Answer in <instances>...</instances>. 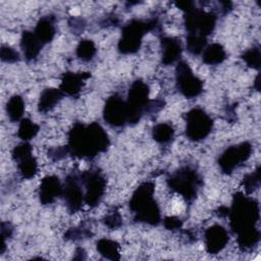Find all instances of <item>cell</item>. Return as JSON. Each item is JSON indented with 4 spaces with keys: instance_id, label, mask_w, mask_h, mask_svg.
Segmentation results:
<instances>
[{
    "instance_id": "4",
    "label": "cell",
    "mask_w": 261,
    "mask_h": 261,
    "mask_svg": "<svg viewBox=\"0 0 261 261\" xmlns=\"http://www.w3.org/2000/svg\"><path fill=\"white\" fill-rule=\"evenodd\" d=\"M157 27L158 22L156 19L130 20L122 29L121 38L118 43V50L123 54L137 52L141 46L144 35L147 32L155 30Z\"/></svg>"
},
{
    "instance_id": "17",
    "label": "cell",
    "mask_w": 261,
    "mask_h": 261,
    "mask_svg": "<svg viewBox=\"0 0 261 261\" xmlns=\"http://www.w3.org/2000/svg\"><path fill=\"white\" fill-rule=\"evenodd\" d=\"M89 72H65L60 84V91L68 96H77L81 92L85 81L89 79Z\"/></svg>"
},
{
    "instance_id": "33",
    "label": "cell",
    "mask_w": 261,
    "mask_h": 261,
    "mask_svg": "<svg viewBox=\"0 0 261 261\" xmlns=\"http://www.w3.org/2000/svg\"><path fill=\"white\" fill-rule=\"evenodd\" d=\"M91 236V231L89 228H86V227H72L70 229H68L66 231V233L64 234L65 239H68V240H77V239H81L83 237H90Z\"/></svg>"
},
{
    "instance_id": "18",
    "label": "cell",
    "mask_w": 261,
    "mask_h": 261,
    "mask_svg": "<svg viewBox=\"0 0 261 261\" xmlns=\"http://www.w3.org/2000/svg\"><path fill=\"white\" fill-rule=\"evenodd\" d=\"M162 48V62L165 65L174 63L181 54L180 41L173 37H163L161 39Z\"/></svg>"
},
{
    "instance_id": "26",
    "label": "cell",
    "mask_w": 261,
    "mask_h": 261,
    "mask_svg": "<svg viewBox=\"0 0 261 261\" xmlns=\"http://www.w3.org/2000/svg\"><path fill=\"white\" fill-rule=\"evenodd\" d=\"M39 132V125L34 123L29 118H22L18 127L17 136L24 142L32 140Z\"/></svg>"
},
{
    "instance_id": "32",
    "label": "cell",
    "mask_w": 261,
    "mask_h": 261,
    "mask_svg": "<svg viewBox=\"0 0 261 261\" xmlns=\"http://www.w3.org/2000/svg\"><path fill=\"white\" fill-rule=\"evenodd\" d=\"M1 59L2 61L4 62H9V63H12V62H16L19 60V55L18 53L11 47L9 46H2L1 47Z\"/></svg>"
},
{
    "instance_id": "5",
    "label": "cell",
    "mask_w": 261,
    "mask_h": 261,
    "mask_svg": "<svg viewBox=\"0 0 261 261\" xmlns=\"http://www.w3.org/2000/svg\"><path fill=\"white\" fill-rule=\"evenodd\" d=\"M169 188L184 197L187 201H193L202 186L199 173L190 166H184L174 171L168 178Z\"/></svg>"
},
{
    "instance_id": "24",
    "label": "cell",
    "mask_w": 261,
    "mask_h": 261,
    "mask_svg": "<svg viewBox=\"0 0 261 261\" xmlns=\"http://www.w3.org/2000/svg\"><path fill=\"white\" fill-rule=\"evenodd\" d=\"M6 112L11 121H18L21 119L24 112V102L22 98L18 95L12 96L7 102Z\"/></svg>"
},
{
    "instance_id": "21",
    "label": "cell",
    "mask_w": 261,
    "mask_h": 261,
    "mask_svg": "<svg viewBox=\"0 0 261 261\" xmlns=\"http://www.w3.org/2000/svg\"><path fill=\"white\" fill-rule=\"evenodd\" d=\"M63 93L60 91V89H54V88H47L45 89L39 100L38 109L40 112H47L51 110L63 97Z\"/></svg>"
},
{
    "instance_id": "20",
    "label": "cell",
    "mask_w": 261,
    "mask_h": 261,
    "mask_svg": "<svg viewBox=\"0 0 261 261\" xmlns=\"http://www.w3.org/2000/svg\"><path fill=\"white\" fill-rule=\"evenodd\" d=\"M34 34L43 45L51 42L55 35L54 18L49 15L42 17L38 21Z\"/></svg>"
},
{
    "instance_id": "2",
    "label": "cell",
    "mask_w": 261,
    "mask_h": 261,
    "mask_svg": "<svg viewBox=\"0 0 261 261\" xmlns=\"http://www.w3.org/2000/svg\"><path fill=\"white\" fill-rule=\"evenodd\" d=\"M155 185L146 181L140 185L134 192L129 209L135 213V220L150 225H157L161 221V214L158 204L154 199Z\"/></svg>"
},
{
    "instance_id": "35",
    "label": "cell",
    "mask_w": 261,
    "mask_h": 261,
    "mask_svg": "<svg viewBox=\"0 0 261 261\" xmlns=\"http://www.w3.org/2000/svg\"><path fill=\"white\" fill-rule=\"evenodd\" d=\"M66 154H69L68 148L67 146L63 147V148H55V149H50L48 152L49 157L53 158L54 160H58L63 158L64 156H66Z\"/></svg>"
},
{
    "instance_id": "8",
    "label": "cell",
    "mask_w": 261,
    "mask_h": 261,
    "mask_svg": "<svg viewBox=\"0 0 261 261\" xmlns=\"http://www.w3.org/2000/svg\"><path fill=\"white\" fill-rule=\"evenodd\" d=\"M82 185L86 189L85 203L90 207L97 206L103 198L106 189V179L98 169L84 171L81 176Z\"/></svg>"
},
{
    "instance_id": "27",
    "label": "cell",
    "mask_w": 261,
    "mask_h": 261,
    "mask_svg": "<svg viewBox=\"0 0 261 261\" xmlns=\"http://www.w3.org/2000/svg\"><path fill=\"white\" fill-rule=\"evenodd\" d=\"M206 43V37L196 34H189L187 37V50L193 55H198L203 52Z\"/></svg>"
},
{
    "instance_id": "11",
    "label": "cell",
    "mask_w": 261,
    "mask_h": 261,
    "mask_svg": "<svg viewBox=\"0 0 261 261\" xmlns=\"http://www.w3.org/2000/svg\"><path fill=\"white\" fill-rule=\"evenodd\" d=\"M252 153V146L248 142L227 148L219 157L218 164L224 173H231L239 165L248 160Z\"/></svg>"
},
{
    "instance_id": "31",
    "label": "cell",
    "mask_w": 261,
    "mask_h": 261,
    "mask_svg": "<svg viewBox=\"0 0 261 261\" xmlns=\"http://www.w3.org/2000/svg\"><path fill=\"white\" fill-rule=\"evenodd\" d=\"M103 222L110 229H116L122 224V219L118 211H113L103 218Z\"/></svg>"
},
{
    "instance_id": "12",
    "label": "cell",
    "mask_w": 261,
    "mask_h": 261,
    "mask_svg": "<svg viewBox=\"0 0 261 261\" xmlns=\"http://www.w3.org/2000/svg\"><path fill=\"white\" fill-rule=\"evenodd\" d=\"M12 158L17 162V168L22 178L30 179L38 171L36 158L32 155V146L28 142L20 143L12 151Z\"/></svg>"
},
{
    "instance_id": "19",
    "label": "cell",
    "mask_w": 261,
    "mask_h": 261,
    "mask_svg": "<svg viewBox=\"0 0 261 261\" xmlns=\"http://www.w3.org/2000/svg\"><path fill=\"white\" fill-rule=\"evenodd\" d=\"M20 47L23 52V56L27 60L35 59L43 47V44L35 36L34 32L24 31L20 40Z\"/></svg>"
},
{
    "instance_id": "22",
    "label": "cell",
    "mask_w": 261,
    "mask_h": 261,
    "mask_svg": "<svg viewBox=\"0 0 261 261\" xmlns=\"http://www.w3.org/2000/svg\"><path fill=\"white\" fill-rule=\"evenodd\" d=\"M225 58L226 53L223 47L218 43L211 44L203 50V62L206 64H219Z\"/></svg>"
},
{
    "instance_id": "10",
    "label": "cell",
    "mask_w": 261,
    "mask_h": 261,
    "mask_svg": "<svg viewBox=\"0 0 261 261\" xmlns=\"http://www.w3.org/2000/svg\"><path fill=\"white\" fill-rule=\"evenodd\" d=\"M175 80L178 91L189 99L199 96L203 91L202 81L194 75L191 67L184 60L177 63Z\"/></svg>"
},
{
    "instance_id": "1",
    "label": "cell",
    "mask_w": 261,
    "mask_h": 261,
    "mask_svg": "<svg viewBox=\"0 0 261 261\" xmlns=\"http://www.w3.org/2000/svg\"><path fill=\"white\" fill-rule=\"evenodd\" d=\"M108 146V135L97 122L88 125L75 123L69 130L67 148L72 156L92 159L106 151Z\"/></svg>"
},
{
    "instance_id": "6",
    "label": "cell",
    "mask_w": 261,
    "mask_h": 261,
    "mask_svg": "<svg viewBox=\"0 0 261 261\" xmlns=\"http://www.w3.org/2000/svg\"><path fill=\"white\" fill-rule=\"evenodd\" d=\"M150 104L149 87L141 80L135 81L128 91L125 101L127 110V122L136 124L141 119L144 112L148 110Z\"/></svg>"
},
{
    "instance_id": "14",
    "label": "cell",
    "mask_w": 261,
    "mask_h": 261,
    "mask_svg": "<svg viewBox=\"0 0 261 261\" xmlns=\"http://www.w3.org/2000/svg\"><path fill=\"white\" fill-rule=\"evenodd\" d=\"M81 184V178L75 174L68 175L64 181L62 196L71 213L77 212L81 209L83 202H85V195Z\"/></svg>"
},
{
    "instance_id": "13",
    "label": "cell",
    "mask_w": 261,
    "mask_h": 261,
    "mask_svg": "<svg viewBox=\"0 0 261 261\" xmlns=\"http://www.w3.org/2000/svg\"><path fill=\"white\" fill-rule=\"evenodd\" d=\"M104 120L111 126L119 127L127 122V110L125 101L122 98L114 94L109 97L105 103L103 110Z\"/></svg>"
},
{
    "instance_id": "23",
    "label": "cell",
    "mask_w": 261,
    "mask_h": 261,
    "mask_svg": "<svg viewBox=\"0 0 261 261\" xmlns=\"http://www.w3.org/2000/svg\"><path fill=\"white\" fill-rule=\"evenodd\" d=\"M98 252L105 258L110 260H118L119 256V245L117 242L109 239H101L97 242Z\"/></svg>"
},
{
    "instance_id": "25",
    "label": "cell",
    "mask_w": 261,
    "mask_h": 261,
    "mask_svg": "<svg viewBox=\"0 0 261 261\" xmlns=\"http://www.w3.org/2000/svg\"><path fill=\"white\" fill-rule=\"evenodd\" d=\"M153 139L159 143V144H167L169 143L174 135V130L171 124L162 122L159 124H156L153 127Z\"/></svg>"
},
{
    "instance_id": "15",
    "label": "cell",
    "mask_w": 261,
    "mask_h": 261,
    "mask_svg": "<svg viewBox=\"0 0 261 261\" xmlns=\"http://www.w3.org/2000/svg\"><path fill=\"white\" fill-rule=\"evenodd\" d=\"M205 245L209 254L219 253L228 242V234L226 229L218 224L208 227L205 231Z\"/></svg>"
},
{
    "instance_id": "3",
    "label": "cell",
    "mask_w": 261,
    "mask_h": 261,
    "mask_svg": "<svg viewBox=\"0 0 261 261\" xmlns=\"http://www.w3.org/2000/svg\"><path fill=\"white\" fill-rule=\"evenodd\" d=\"M228 216L230 227L237 234L255 228V224L259 220V204L255 199L245 196L243 193H237L233 196Z\"/></svg>"
},
{
    "instance_id": "34",
    "label": "cell",
    "mask_w": 261,
    "mask_h": 261,
    "mask_svg": "<svg viewBox=\"0 0 261 261\" xmlns=\"http://www.w3.org/2000/svg\"><path fill=\"white\" fill-rule=\"evenodd\" d=\"M163 224L165 226V228L170 229V230H175L181 227V220L178 217L175 216H167L164 218L163 220Z\"/></svg>"
},
{
    "instance_id": "16",
    "label": "cell",
    "mask_w": 261,
    "mask_h": 261,
    "mask_svg": "<svg viewBox=\"0 0 261 261\" xmlns=\"http://www.w3.org/2000/svg\"><path fill=\"white\" fill-rule=\"evenodd\" d=\"M63 187L60 184V180L55 175L45 176L40 185L39 197L42 204L47 205L53 203L58 197L62 196Z\"/></svg>"
},
{
    "instance_id": "7",
    "label": "cell",
    "mask_w": 261,
    "mask_h": 261,
    "mask_svg": "<svg viewBox=\"0 0 261 261\" xmlns=\"http://www.w3.org/2000/svg\"><path fill=\"white\" fill-rule=\"evenodd\" d=\"M186 135L195 142L204 140L212 130L213 120L201 108H194L186 116Z\"/></svg>"
},
{
    "instance_id": "29",
    "label": "cell",
    "mask_w": 261,
    "mask_h": 261,
    "mask_svg": "<svg viewBox=\"0 0 261 261\" xmlns=\"http://www.w3.org/2000/svg\"><path fill=\"white\" fill-rule=\"evenodd\" d=\"M259 174H260V168L258 167L254 172L244 176L243 187L247 193H252L259 187V184H260Z\"/></svg>"
},
{
    "instance_id": "9",
    "label": "cell",
    "mask_w": 261,
    "mask_h": 261,
    "mask_svg": "<svg viewBox=\"0 0 261 261\" xmlns=\"http://www.w3.org/2000/svg\"><path fill=\"white\" fill-rule=\"evenodd\" d=\"M216 15L200 8H193L186 12L185 23L189 34L207 37L214 30Z\"/></svg>"
},
{
    "instance_id": "30",
    "label": "cell",
    "mask_w": 261,
    "mask_h": 261,
    "mask_svg": "<svg viewBox=\"0 0 261 261\" xmlns=\"http://www.w3.org/2000/svg\"><path fill=\"white\" fill-rule=\"evenodd\" d=\"M242 58L244 61L248 64V66L253 68H259L260 67V49L259 47H254L249 50H247Z\"/></svg>"
},
{
    "instance_id": "28",
    "label": "cell",
    "mask_w": 261,
    "mask_h": 261,
    "mask_svg": "<svg viewBox=\"0 0 261 261\" xmlns=\"http://www.w3.org/2000/svg\"><path fill=\"white\" fill-rule=\"evenodd\" d=\"M96 54V46L92 40H83L76 47V55L84 61H90Z\"/></svg>"
}]
</instances>
